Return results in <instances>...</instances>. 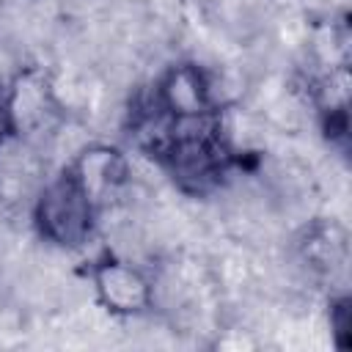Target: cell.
I'll return each instance as SVG.
<instances>
[{"instance_id": "cell-7", "label": "cell", "mask_w": 352, "mask_h": 352, "mask_svg": "<svg viewBox=\"0 0 352 352\" xmlns=\"http://www.w3.org/2000/svg\"><path fill=\"white\" fill-rule=\"evenodd\" d=\"M346 314H349V302L346 300H341L338 305H336V333H338V344L344 346L346 344V327H349V322H346Z\"/></svg>"}, {"instance_id": "cell-5", "label": "cell", "mask_w": 352, "mask_h": 352, "mask_svg": "<svg viewBox=\"0 0 352 352\" xmlns=\"http://www.w3.org/2000/svg\"><path fill=\"white\" fill-rule=\"evenodd\" d=\"M74 179L82 184V190L91 195V201L102 198L110 187H116L124 176V165L118 160L116 151H107V148H96V151H88L82 154V160L77 162V168L72 170Z\"/></svg>"}, {"instance_id": "cell-6", "label": "cell", "mask_w": 352, "mask_h": 352, "mask_svg": "<svg viewBox=\"0 0 352 352\" xmlns=\"http://www.w3.org/2000/svg\"><path fill=\"white\" fill-rule=\"evenodd\" d=\"M50 107V94L41 82L19 80L14 91H8V113H11V129H36Z\"/></svg>"}, {"instance_id": "cell-2", "label": "cell", "mask_w": 352, "mask_h": 352, "mask_svg": "<svg viewBox=\"0 0 352 352\" xmlns=\"http://www.w3.org/2000/svg\"><path fill=\"white\" fill-rule=\"evenodd\" d=\"M91 217L94 201L74 179V173H66L58 182H52L41 192L36 206L41 234L58 245H80L91 231Z\"/></svg>"}, {"instance_id": "cell-1", "label": "cell", "mask_w": 352, "mask_h": 352, "mask_svg": "<svg viewBox=\"0 0 352 352\" xmlns=\"http://www.w3.org/2000/svg\"><path fill=\"white\" fill-rule=\"evenodd\" d=\"M162 154L168 157L173 176L195 192L212 187L223 176L228 162V154L220 143V135L214 132V124L204 116L176 118L162 143Z\"/></svg>"}, {"instance_id": "cell-8", "label": "cell", "mask_w": 352, "mask_h": 352, "mask_svg": "<svg viewBox=\"0 0 352 352\" xmlns=\"http://www.w3.org/2000/svg\"><path fill=\"white\" fill-rule=\"evenodd\" d=\"M11 129V113H8V94L0 91V140L6 138V132Z\"/></svg>"}, {"instance_id": "cell-3", "label": "cell", "mask_w": 352, "mask_h": 352, "mask_svg": "<svg viewBox=\"0 0 352 352\" xmlns=\"http://www.w3.org/2000/svg\"><path fill=\"white\" fill-rule=\"evenodd\" d=\"M96 292L110 311L135 314L148 305V283L143 275L121 261H104L94 272Z\"/></svg>"}, {"instance_id": "cell-4", "label": "cell", "mask_w": 352, "mask_h": 352, "mask_svg": "<svg viewBox=\"0 0 352 352\" xmlns=\"http://www.w3.org/2000/svg\"><path fill=\"white\" fill-rule=\"evenodd\" d=\"M162 110L173 113L176 118H190V116H206L209 99H206V85L201 74L192 66H179L168 74L162 82L160 94Z\"/></svg>"}]
</instances>
